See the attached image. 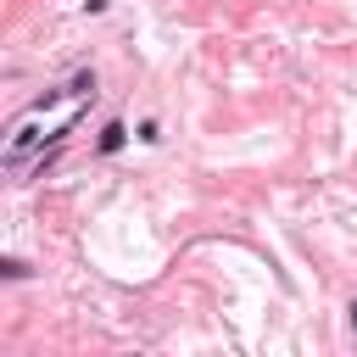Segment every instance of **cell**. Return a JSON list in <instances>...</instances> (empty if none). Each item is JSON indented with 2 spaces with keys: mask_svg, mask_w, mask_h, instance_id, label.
I'll list each match as a JSON object with an SVG mask.
<instances>
[{
  "mask_svg": "<svg viewBox=\"0 0 357 357\" xmlns=\"http://www.w3.org/2000/svg\"><path fill=\"white\" fill-rule=\"evenodd\" d=\"M123 134H128L123 123H106V128H101V140H95V146H101V151H117V146H123Z\"/></svg>",
  "mask_w": 357,
  "mask_h": 357,
  "instance_id": "6da1fadb",
  "label": "cell"
}]
</instances>
